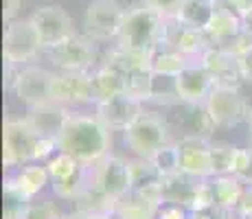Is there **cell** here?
Returning <instances> with one entry per match:
<instances>
[{"label":"cell","mask_w":252,"mask_h":219,"mask_svg":"<svg viewBox=\"0 0 252 219\" xmlns=\"http://www.w3.org/2000/svg\"><path fill=\"white\" fill-rule=\"evenodd\" d=\"M108 125L92 116H70L64 129L55 138L57 149L62 154H70L81 164H96L108 156L112 134Z\"/></svg>","instance_id":"obj_1"},{"label":"cell","mask_w":252,"mask_h":219,"mask_svg":"<svg viewBox=\"0 0 252 219\" xmlns=\"http://www.w3.org/2000/svg\"><path fill=\"white\" fill-rule=\"evenodd\" d=\"M162 31L164 18L147 2H143L125 11L116 40H119V48L125 51L156 53L158 44H162Z\"/></svg>","instance_id":"obj_2"},{"label":"cell","mask_w":252,"mask_h":219,"mask_svg":"<svg viewBox=\"0 0 252 219\" xmlns=\"http://www.w3.org/2000/svg\"><path fill=\"white\" fill-rule=\"evenodd\" d=\"M2 147H4V164L16 167V164L44 158L53 149H57V143L53 138L40 136L27 123V119H22V121H7L4 123Z\"/></svg>","instance_id":"obj_3"},{"label":"cell","mask_w":252,"mask_h":219,"mask_svg":"<svg viewBox=\"0 0 252 219\" xmlns=\"http://www.w3.org/2000/svg\"><path fill=\"white\" fill-rule=\"evenodd\" d=\"M123 138L138 158H152L169 143V127L158 114L143 112L127 129H123Z\"/></svg>","instance_id":"obj_4"},{"label":"cell","mask_w":252,"mask_h":219,"mask_svg":"<svg viewBox=\"0 0 252 219\" xmlns=\"http://www.w3.org/2000/svg\"><path fill=\"white\" fill-rule=\"evenodd\" d=\"M44 46L40 37V31L35 29L33 20H11L4 31V60L11 64H22V62H31L33 57L40 53Z\"/></svg>","instance_id":"obj_5"},{"label":"cell","mask_w":252,"mask_h":219,"mask_svg":"<svg viewBox=\"0 0 252 219\" xmlns=\"http://www.w3.org/2000/svg\"><path fill=\"white\" fill-rule=\"evenodd\" d=\"M204 105L211 121L220 127H235V125H239L241 121H246L250 116L248 105L241 99L237 88L213 86Z\"/></svg>","instance_id":"obj_6"},{"label":"cell","mask_w":252,"mask_h":219,"mask_svg":"<svg viewBox=\"0 0 252 219\" xmlns=\"http://www.w3.org/2000/svg\"><path fill=\"white\" fill-rule=\"evenodd\" d=\"M48 57L62 70H88L96 60V40L86 35H70L68 40L48 48Z\"/></svg>","instance_id":"obj_7"},{"label":"cell","mask_w":252,"mask_h":219,"mask_svg":"<svg viewBox=\"0 0 252 219\" xmlns=\"http://www.w3.org/2000/svg\"><path fill=\"white\" fill-rule=\"evenodd\" d=\"M92 187L110 199H121L132 191L129 164L116 156H105L92 167Z\"/></svg>","instance_id":"obj_8"},{"label":"cell","mask_w":252,"mask_h":219,"mask_svg":"<svg viewBox=\"0 0 252 219\" xmlns=\"http://www.w3.org/2000/svg\"><path fill=\"white\" fill-rule=\"evenodd\" d=\"M123 16L125 11L116 0H92L84 18L86 33L94 40H112L119 35Z\"/></svg>","instance_id":"obj_9"},{"label":"cell","mask_w":252,"mask_h":219,"mask_svg":"<svg viewBox=\"0 0 252 219\" xmlns=\"http://www.w3.org/2000/svg\"><path fill=\"white\" fill-rule=\"evenodd\" d=\"M53 81H55V75H51L48 70L29 66L18 72L13 90L22 103H27L29 108H35V105H46L55 101L53 99Z\"/></svg>","instance_id":"obj_10"},{"label":"cell","mask_w":252,"mask_h":219,"mask_svg":"<svg viewBox=\"0 0 252 219\" xmlns=\"http://www.w3.org/2000/svg\"><path fill=\"white\" fill-rule=\"evenodd\" d=\"M53 99L62 105H79L94 101V88L92 77L84 70H64L62 75H55L53 81Z\"/></svg>","instance_id":"obj_11"},{"label":"cell","mask_w":252,"mask_h":219,"mask_svg":"<svg viewBox=\"0 0 252 219\" xmlns=\"http://www.w3.org/2000/svg\"><path fill=\"white\" fill-rule=\"evenodd\" d=\"M211 145L206 136H184L178 143L180 152V171L193 178H211L213 175V158Z\"/></svg>","instance_id":"obj_12"},{"label":"cell","mask_w":252,"mask_h":219,"mask_svg":"<svg viewBox=\"0 0 252 219\" xmlns=\"http://www.w3.org/2000/svg\"><path fill=\"white\" fill-rule=\"evenodd\" d=\"M35 29L40 31V37L44 42V46H55V44L68 40L70 35H75V27H72L70 16L60 7H37L31 16Z\"/></svg>","instance_id":"obj_13"},{"label":"cell","mask_w":252,"mask_h":219,"mask_svg":"<svg viewBox=\"0 0 252 219\" xmlns=\"http://www.w3.org/2000/svg\"><path fill=\"white\" fill-rule=\"evenodd\" d=\"M140 114H143V101L129 94H121L103 103H96V119L110 129H127Z\"/></svg>","instance_id":"obj_14"},{"label":"cell","mask_w":252,"mask_h":219,"mask_svg":"<svg viewBox=\"0 0 252 219\" xmlns=\"http://www.w3.org/2000/svg\"><path fill=\"white\" fill-rule=\"evenodd\" d=\"M202 66L208 70V75L213 77L215 86H228V88H239V84L244 81L241 75V66L237 57L228 55V53L220 51V48L211 46L204 55L200 57Z\"/></svg>","instance_id":"obj_15"},{"label":"cell","mask_w":252,"mask_h":219,"mask_svg":"<svg viewBox=\"0 0 252 219\" xmlns=\"http://www.w3.org/2000/svg\"><path fill=\"white\" fill-rule=\"evenodd\" d=\"M213 86V77L208 75V70L204 66H189L184 68L180 75L176 77V88H178V94L182 96L184 103H191V105H200V103H206L208 94H211Z\"/></svg>","instance_id":"obj_16"},{"label":"cell","mask_w":252,"mask_h":219,"mask_svg":"<svg viewBox=\"0 0 252 219\" xmlns=\"http://www.w3.org/2000/svg\"><path fill=\"white\" fill-rule=\"evenodd\" d=\"M70 119V114L66 112V108L62 103H46V105H35L29 110L27 114V123L44 138L55 140L60 136V131L64 129L66 121Z\"/></svg>","instance_id":"obj_17"},{"label":"cell","mask_w":252,"mask_h":219,"mask_svg":"<svg viewBox=\"0 0 252 219\" xmlns=\"http://www.w3.org/2000/svg\"><path fill=\"white\" fill-rule=\"evenodd\" d=\"M239 31H244V18L235 11V7L228 0H217L215 13H213L208 27L204 29V33L211 40V46H217L228 37L237 35Z\"/></svg>","instance_id":"obj_18"},{"label":"cell","mask_w":252,"mask_h":219,"mask_svg":"<svg viewBox=\"0 0 252 219\" xmlns=\"http://www.w3.org/2000/svg\"><path fill=\"white\" fill-rule=\"evenodd\" d=\"M48 175L51 173H48V169H44V167H35V164H33V167H24L13 175V178L7 180L4 191L13 193V195H18L22 199H31L33 195H37V193L46 187Z\"/></svg>","instance_id":"obj_19"},{"label":"cell","mask_w":252,"mask_h":219,"mask_svg":"<svg viewBox=\"0 0 252 219\" xmlns=\"http://www.w3.org/2000/svg\"><path fill=\"white\" fill-rule=\"evenodd\" d=\"M200 180L204 178H193L189 173H176L162 178V191H164V202L167 204H180V206L191 208L195 188L200 187Z\"/></svg>","instance_id":"obj_20"},{"label":"cell","mask_w":252,"mask_h":219,"mask_svg":"<svg viewBox=\"0 0 252 219\" xmlns=\"http://www.w3.org/2000/svg\"><path fill=\"white\" fill-rule=\"evenodd\" d=\"M160 204L152 202L138 191H129L127 195H123L121 199H116L114 213L119 219H156Z\"/></svg>","instance_id":"obj_21"},{"label":"cell","mask_w":252,"mask_h":219,"mask_svg":"<svg viewBox=\"0 0 252 219\" xmlns=\"http://www.w3.org/2000/svg\"><path fill=\"white\" fill-rule=\"evenodd\" d=\"M92 88H94V101L103 103V101L114 99V96L127 94V75L103 66L92 75Z\"/></svg>","instance_id":"obj_22"},{"label":"cell","mask_w":252,"mask_h":219,"mask_svg":"<svg viewBox=\"0 0 252 219\" xmlns=\"http://www.w3.org/2000/svg\"><path fill=\"white\" fill-rule=\"evenodd\" d=\"M152 62H154V53L125 51V48H116V51L108 53V57H105V66L114 68V70L123 72V75L152 70Z\"/></svg>","instance_id":"obj_23"},{"label":"cell","mask_w":252,"mask_h":219,"mask_svg":"<svg viewBox=\"0 0 252 219\" xmlns=\"http://www.w3.org/2000/svg\"><path fill=\"white\" fill-rule=\"evenodd\" d=\"M213 195H215V206L221 208H237L244 197V180L235 173L215 175L213 180Z\"/></svg>","instance_id":"obj_24"},{"label":"cell","mask_w":252,"mask_h":219,"mask_svg":"<svg viewBox=\"0 0 252 219\" xmlns=\"http://www.w3.org/2000/svg\"><path fill=\"white\" fill-rule=\"evenodd\" d=\"M215 9H217V0H182V7L176 18L184 27L204 31L208 22H211L213 13H215Z\"/></svg>","instance_id":"obj_25"},{"label":"cell","mask_w":252,"mask_h":219,"mask_svg":"<svg viewBox=\"0 0 252 219\" xmlns=\"http://www.w3.org/2000/svg\"><path fill=\"white\" fill-rule=\"evenodd\" d=\"M193 57L182 55L178 51H162V53H154V62H152V70L156 75H169V77H178L184 68L193 66Z\"/></svg>","instance_id":"obj_26"},{"label":"cell","mask_w":252,"mask_h":219,"mask_svg":"<svg viewBox=\"0 0 252 219\" xmlns=\"http://www.w3.org/2000/svg\"><path fill=\"white\" fill-rule=\"evenodd\" d=\"M239 149L230 143H213L211 145V158H213V175L232 173L235 160Z\"/></svg>","instance_id":"obj_27"},{"label":"cell","mask_w":252,"mask_h":219,"mask_svg":"<svg viewBox=\"0 0 252 219\" xmlns=\"http://www.w3.org/2000/svg\"><path fill=\"white\" fill-rule=\"evenodd\" d=\"M149 160L154 162V167L158 169V173H160L162 178L180 173V152H178V145L167 143L164 147L158 149V152L154 154Z\"/></svg>","instance_id":"obj_28"},{"label":"cell","mask_w":252,"mask_h":219,"mask_svg":"<svg viewBox=\"0 0 252 219\" xmlns=\"http://www.w3.org/2000/svg\"><path fill=\"white\" fill-rule=\"evenodd\" d=\"M127 164H129V175H132V188H140L145 184L162 180V175L158 173V169L154 167V162L149 158H138Z\"/></svg>","instance_id":"obj_29"},{"label":"cell","mask_w":252,"mask_h":219,"mask_svg":"<svg viewBox=\"0 0 252 219\" xmlns=\"http://www.w3.org/2000/svg\"><path fill=\"white\" fill-rule=\"evenodd\" d=\"M154 90V70H140L127 75V94L138 101L152 99Z\"/></svg>","instance_id":"obj_30"},{"label":"cell","mask_w":252,"mask_h":219,"mask_svg":"<svg viewBox=\"0 0 252 219\" xmlns=\"http://www.w3.org/2000/svg\"><path fill=\"white\" fill-rule=\"evenodd\" d=\"M215 48H220V51L228 53V55L239 60V57L252 53V31L244 27V31H239L237 35H232V37H228V40H224L221 44H217Z\"/></svg>","instance_id":"obj_31"},{"label":"cell","mask_w":252,"mask_h":219,"mask_svg":"<svg viewBox=\"0 0 252 219\" xmlns=\"http://www.w3.org/2000/svg\"><path fill=\"white\" fill-rule=\"evenodd\" d=\"M81 167H84V164H81L77 158H72L70 154H62V152H60V156H57V158H53L51 162H48V173H51L53 182H57V180L70 178V175L77 173Z\"/></svg>","instance_id":"obj_32"},{"label":"cell","mask_w":252,"mask_h":219,"mask_svg":"<svg viewBox=\"0 0 252 219\" xmlns=\"http://www.w3.org/2000/svg\"><path fill=\"white\" fill-rule=\"evenodd\" d=\"M215 206V195H213V184L200 182V187L195 188V195H193L191 208L189 211H211Z\"/></svg>","instance_id":"obj_33"},{"label":"cell","mask_w":252,"mask_h":219,"mask_svg":"<svg viewBox=\"0 0 252 219\" xmlns=\"http://www.w3.org/2000/svg\"><path fill=\"white\" fill-rule=\"evenodd\" d=\"M232 173L239 175L244 182L252 184V149H239L235 160V169Z\"/></svg>","instance_id":"obj_34"},{"label":"cell","mask_w":252,"mask_h":219,"mask_svg":"<svg viewBox=\"0 0 252 219\" xmlns=\"http://www.w3.org/2000/svg\"><path fill=\"white\" fill-rule=\"evenodd\" d=\"M152 9H156L162 18H176L182 7V0H145Z\"/></svg>","instance_id":"obj_35"},{"label":"cell","mask_w":252,"mask_h":219,"mask_svg":"<svg viewBox=\"0 0 252 219\" xmlns=\"http://www.w3.org/2000/svg\"><path fill=\"white\" fill-rule=\"evenodd\" d=\"M22 219H57V213L51 204H42V206H27Z\"/></svg>","instance_id":"obj_36"},{"label":"cell","mask_w":252,"mask_h":219,"mask_svg":"<svg viewBox=\"0 0 252 219\" xmlns=\"http://www.w3.org/2000/svg\"><path fill=\"white\" fill-rule=\"evenodd\" d=\"M189 208L187 206H180V204H167L158 211V217L156 219H189Z\"/></svg>","instance_id":"obj_37"},{"label":"cell","mask_w":252,"mask_h":219,"mask_svg":"<svg viewBox=\"0 0 252 219\" xmlns=\"http://www.w3.org/2000/svg\"><path fill=\"white\" fill-rule=\"evenodd\" d=\"M237 215L241 219H252V184L244 191V197L237 206Z\"/></svg>","instance_id":"obj_38"},{"label":"cell","mask_w":252,"mask_h":219,"mask_svg":"<svg viewBox=\"0 0 252 219\" xmlns=\"http://www.w3.org/2000/svg\"><path fill=\"white\" fill-rule=\"evenodd\" d=\"M20 7H22V0H2V18H4V22L16 20V16L20 13Z\"/></svg>","instance_id":"obj_39"},{"label":"cell","mask_w":252,"mask_h":219,"mask_svg":"<svg viewBox=\"0 0 252 219\" xmlns=\"http://www.w3.org/2000/svg\"><path fill=\"white\" fill-rule=\"evenodd\" d=\"M239 66H241V75H244V81L252 84V53L239 57Z\"/></svg>","instance_id":"obj_40"},{"label":"cell","mask_w":252,"mask_h":219,"mask_svg":"<svg viewBox=\"0 0 252 219\" xmlns=\"http://www.w3.org/2000/svg\"><path fill=\"white\" fill-rule=\"evenodd\" d=\"M235 213H237V208H221V206L211 208L213 219H235Z\"/></svg>","instance_id":"obj_41"},{"label":"cell","mask_w":252,"mask_h":219,"mask_svg":"<svg viewBox=\"0 0 252 219\" xmlns=\"http://www.w3.org/2000/svg\"><path fill=\"white\" fill-rule=\"evenodd\" d=\"M228 2L235 7V11L239 13L241 18L248 16V13L252 11V0H228Z\"/></svg>","instance_id":"obj_42"},{"label":"cell","mask_w":252,"mask_h":219,"mask_svg":"<svg viewBox=\"0 0 252 219\" xmlns=\"http://www.w3.org/2000/svg\"><path fill=\"white\" fill-rule=\"evenodd\" d=\"M189 219H213L208 211H189Z\"/></svg>","instance_id":"obj_43"},{"label":"cell","mask_w":252,"mask_h":219,"mask_svg":"<svg viewBox=\"0 0 252 219\" xmlns=\"http://www.w3.org/2000/svg\"><path fill=\"white\" fill-rule=\"evenodd\" d=\"M244 27H246V29H250V31H252V11L248 13V16H244Z\"/></svg>","instance_id":"obj_44"},{"label":"cell","mask_w":252,"mask_h":219,"mask_svg":"<svg viewBox=\"0 0 252 219\" xmlns=\"http://www.w3.org/2000/svg\"><path fill=\"white\" fill-rule=\"evenodd\" d=\"M248 123H250V131H252V110H250V116H248Z\"/></svg>","instance_id":"obj_45"}]
</instances>
